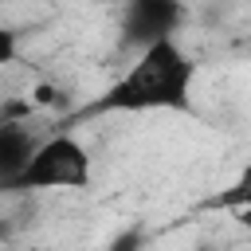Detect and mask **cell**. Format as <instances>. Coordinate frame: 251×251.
<instances>
[{"instance_id": "cell-1", "label": "cell", "mask_w": 251, "mask_h": 251, "mask_svg": "<svg viewBox=\"0 0 251 251\" xmlns=\"http://www.w3.org/2000/svg\"><path fill=\"white\" fill-rule=\"evenodd\" d=\"M196 71H200L196 59L180 47L176 35L145 43L129 63V71L90 102V114H157V110L196 114L192 106Z\"/></svg>"}, {"instance_id": "cell-5", "label": "cell", "mask_w": 251, "mask_h": 251, "mask_svg": "<svg viewBox=\"0 0 251 251\" xmlns=\"http://www.w3.org/2000/svg\"><path fill=\"white\" fill-rule=\"evenodd\" d=\"M212 208H224V212H239V208H251V161L239 169V176L212 200Z\"/></svg>"}, {"instance_id": "cell-6", "label": "cell", "mask_w": 251, "mask_h": 251, "mask_svg": "<svg viewBox=\"0 0 251 251\" xmlns=\"http://www.w3.org/2000/svg\"><path fill=\"white\" fill-rule=\"evenodd\" d=\"M16 59H20V35L8 24H0V67H12Z\"/></svg>"}, {"instance_id": "cell-4", "label": "cell", "mask_w": 251, "mask_h": 251, "mask_svg": "<svg viewBox=\"0 0 251 251\" xmlns=\"http://www.w3.org/2000/svg\"><path fill=\"white\" fill-rule=\"evenodd\" d=\"M35 145L39 137L27 129V122H0V188L4 192H12V180L20 176Z\"/></svg>"}, {"instance_id": "cell-2", "label": "cell", "mask_w": 251, "mask_h": 251, "mask_svg": "<svg viewBox=\"0 0 251 251\" xmlns=\"http://www.w3.org/2000/svg\"><path fill=\"white\" fill-rule=\"evenodd\" d=\"M94 184V157L75 133L39 137L12 192H82Z\"/></svg>"}, {"instance_id": "cell-3", "label": "cell", "mask_w": 251, "mask_h": 251, "mask_svg": "<svg viewBox=\"0 0 251 251\" xmlns=\"http://www.w3.org/2000/svg\"><path fill=\"white\" fill-rule=\"evenodd\" d=\"M184 24V0H126L122 8V43L145 47L165 35H176Z\"/></svg>"}]
</instances>
